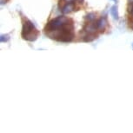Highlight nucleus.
<instances>
[{
    "label": "nucleus",
    "instance_id": "1",
    "mask_svg": "<svg viewBox=\"0 0 133 133\" xmlns=\"http://www.w3.org/2000/svg\"><path fill=\"white\" fill-rule=\"evenodd\" d=\"M45 34L50 38L60 42H71L74 37V24L71 19L57 17L45 26Z\"/></svg>",
    "mask_w": 133,
    "mask_h": 133
},
{
    "label": "nucleus",
    "instance_id": "2",
    "mask_svg": "<svg viewBox=\"0 0 133 133\" xmlns=\"http://www.w3.org/2000/svg\"><path fill=\"white\" fill-rule=\"evenodd\" d=\"M39 36V31L30 20L26 19L23 24L22 37L27 41H35Z\"/></svg>",
    "mask_w": 133,
    "mask_h": 133
},
{
    "label": "nucleus",
    "instance_id": "3",
    "mask_svg": "<svg viewBox=\"0 0 133 133\" xmlns=\"http://www.w3.org/2000/svg\"><path fill=\"white\" fill-rule=\"evenodd\" d=\"M75 2H70V3H64V4H60L59 8L61 9V11L63 13L67 14L75 10Z\"/></svg>",
    "mask_w": 133,
    "mask_h": 133
},
{
    "label": "nucleus",
    "instance_id": "4",
    "mask_svg": "<svg viewBox=\"0 0 133 133\" xmlns=\"http://www.w3.org/2000/svg\"><path fill=\"white\" fill-rule=\"evenodd\" d=\"M94 21H91V23H88L84 26V31L86 34H96V31H98L97 26V22L95 23Z\"/></svg>",
    "mask_w": 133,
    "mask_h": 133
},
{
    "label": "nucleus",
    "instance_id": "5",
    "mask_svg": "<svg viewBox=\"0 0 133 133\" xmlns=\"http://www.w3.org/2000/svg\"><path fill=\"white\" fill-rule=\"evenodd\" d=\"M107 25V20L106 17H101L99 20L97 21V30L100 31H104V30L105 29V27Z\"/></svg>",
    "mask_w": 133,
    "mask_h": 133
},
{
    "label": "nucleus",
    "instance_id": "6",
    "mask_svg": "<svg viewBox=\"0 0 133 133\" xmlns=\"http://www.w3.org/2000/svg\"><path fill=\"white\" fill-rule=\"evenodd\" d=\"M110 14L113 17L114 19H118V12H117V5H113L110 8Z\"/></svg>",
    "mask_w": 133,
    "mask_h": 133
},
{
    "label": "nucleus",
    "instance_id": "7",
    "mask_svg": "<svg viewBox=\"0 0 133 133\" xmlns=\"http://www.w3.org/2000/svg\"><path fill=\"white\" fill-rule=\"evenodd\" d=\"M97 37V34H86V36L84 37V41L87 42H91L92 40H94L95 38Z\"/></svg>",
    "mask_w": 133,
    "mask_h": 133
},
{
    "label": "nucleus",
    "instance_id": "8",
    "mask_svg": "<svg viewBox=\"0 0 133 133\" xmlns=\"http://www.w3.org/2000/svg\"><path fill=\"white\" fill-rule=\"evenodd\" d=\"M85 18H86L87 20H89V22L94 21V20L96 19V14L95 13H89L86 17H85Z\"/></svg>",
    "mask_w": 133,
    "mask_h": 133
},
{
    "label": "nucleus",
    "instance_id": "9",
    "mask_svg": "<svg viewBox=\"0 0 133 133\" xmlns=\"http://www.w3.org/2000/svg\"><path fill=\"white\" fill-rule=\"evenodd\" d=\"M10 39V36L9 35H2L1 37H0V40H1V42L2 43H4V42H7L8 40Z\"/></svg>",
    "mask_w": 133,
    "mask_h": 133
},
{
    "label": "nucleus",
    "instance_id": "10",
    "mask_svg": "<svg viewBox=\"0 0 133 133\" xmlns=\"http://www.w3.org/2000/svg\"><path fill=\"white\" fill-rule=\"evenodd\" d=\"M129 11H130V16H131L132 20H133V2L131 3V5H130V7Z\"/></svg>",
    "mask_w": 133,
    "mask_h": 133
},
{
    "label": "nucleus",
    "instance_id": "11",
    "mask_svg": "<svg viewBox=\"0 0 133 133\" xmlns=\"http://www.w3.org/2000/svg\"><path fill=\"white\" fill-rule=\"evenodd\" d=\"M6 1H7V0H1V3L4 4V3H6Z\"/></svg>",
    "mask_w": 133,
    "mask_h": 133
},
{
    "label": "nucleus",
    "instance_id": "12",
    "mask_svg": "<svg viewBox=\"0 0 133 133\" xmlns=\"http://www.w3.org/2000/svg\"><path fill=\"white\" fill-rule=\"evenodd\" d=\"M114 1H115V2H117V0H114Z\"/></svg>",
    "mask_w": 133,
    "mask_h": 133
}]
</instances>
